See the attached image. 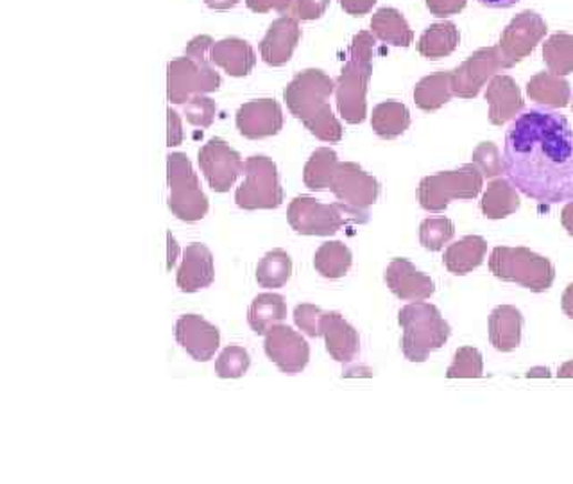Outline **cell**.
Masks as SVG:
<instances>
[{"label": "cell", "instance_id": "1", "mask_svg": "<svg viewBox=\"0 0 573 484\" xmlns=\"http://www.w3.org/2000/svg\"><path fill=\"white\" fill-rule=\"evenodd\" d=\"M505 177L523 196L555 205L573 200V130L569 119L532 108L514 117L504 145Z\"/></svg>", "mask_w": 573, "mask_h": 484}, {"label": "cell", "instance_id": "2", "mask_svg": "<svg viewBox=\"0 0 573 484\" xmlns=\"http://www.w3.org/2000/svg\"><path fill=\"white\" fill-rule=\"evenodd\" d=\"M335 90L330 75L320 69H306L283 90V99L292 115L300 119L312 135L335 144L342 139L341 122L333 115L329 99Z\"/></svg>", "mask_w": 573, "mask_h": 484}, {"label": "cell", "instance_id": "3", "mask_svg": "<svg viewBox=\"0 0 573 484\" xmlns=\"http://www.w3.org/2000/svg\"><path fill=\"white\" fill-rule=\"evenodd\" d=\"M212 37L201 34L187 46L185 57L172 60L167 67V98L174 104H187L190 99L221 89V75L210 67Z\"/></svg>", "mask_w": 573, "mask_h": 484}, {"label": "cell", "instance_id": "4", "mask_svg": "<svg viewBox=\"0 0 573 484\" xmlns=\"http://www.w3.org/2000/svg\"><path fill=\"white\" fill-rule=\"evenodd\" d=\"M373 47L375 34L370 31L356 33L335 84L339 113L348 124H361L368 115L365 95L373 72Z\"/></svg>", "mask_w": 573, "mask_h": 484}, {"label": "cell", "instance_id": "5", "mask_svg": "<svg viewBox=\"0 0 573 484\" xmlns=\"http://www.w3.org/2000/svg\"><path fill=\"white\" fill-rule=\"evenodd\" d=\"M398 323L403 329V355L412 363H425L429 355L443 349L452 335V326L432 303H409L398 314Z\"/></svg>", "mask_w": 573, "mask_h": 484}, {"label": "cell", "instance_id": "6", "mask_svg": "<svg viewBox=\"0 0 573 484\" xmlns=\"http://www.w3.org/2000/svg\"><path fill=\"white\" fill-rule=\"evenodd\" d=\"M490 271L496 279L514 282L532 293H545L555 280L552 262L522 246L495 248L491 253Z\"/></svg>", "mask_w": 573, "mask_h": 484}, {"label": "cell", "instance_id": "7", "mask_svg": "<svg viewBox=\"0 0 573 484\" xmlns=\"http://www.w3.org/2000/svg\"><path fill=\"white\" fill-rule=\"evenodd\" d=\"M167 205L178 220L195 223L209 214V198L201 191L198 174L185 153H171L167 157Z\"/></svg>", "mask_w": 573, "mask_h": 484}, {"label": "cell", "instance_id": "8", "mask_svg": "<svg viewBox=\"0 0 573 484\" xmlns=\"http://www.w3.org/2000/svg\"><path fill=\"white\" fill-rule=\"evenodd\" d=\"M484 185V174L475 163H468L458 171H443L434 177L423 178L418 186L421 209L443 212L453 200H475Z\"/></svg>", "mask_w": 573, "mask_h": 484}, {"label": "cell", "instance_id": "9", "mask_svg": "<svg viewBox=\"0 0 573 484\" xmlns=\"http://www.w3.org/2000/svg\"><path fill=\"white\" fill-rule=\"evenodd\" d=\"M286 220L294 232L315 238H330L348 223L362 224L352 210L342 203L324 205L310 196L294 198L286 210Z\"/></svg>", "mask_w": 573, "mask_h": 484}, {"label": "cell", "instance_id": "10", "mask_svg": "<svg viewBox=\"0 0 573 484\" xmlns=\"http://www.w3.org/2000/svg\"><path fill=\"white\" fill-rule=\"evenodd\" d=\"M244 182L237 189V205L244 210H273L283 203L277 163L268 157H250L244 162Z\"/></svg>", "mask_w": 573, "mask_h": 484}, {"label": "cell", "instance_id": "11", "mask_svg": "<svg viewBox=\"0 0 573 484\" xmlns=\"http://www.w3.org/2000/svg\"><path fill=\"white\" fill-rule=\"evenodd\" d=\"M330 191L338 198L339 203L352 210L364 224L370 221L368 210L379 200L380 183L375 177L365 173L359 163L339 162L338 171L330 183Z\"/></svg>", "mask_w": 573, "mask_h": 484}, {"label": "cell", "instance_id": "12", "mask_svg": "<svg viewBox=\"0 0 573 484\" xmlns=\"http://www.w3.org/2000/svg\"><path fill=\"white\" fill-rule=\"evenodd\" d=\"M549 33V26L536 11L516 14L500 34L499 51L505 69H513L520 61L531 57L537 43Z\"/></svg>", "mask_w": 573, "mask_h": 484}, {"label": "cell", "instance_id": "13", "mask_svg": "<svg viewBox=\"0 0 573 484\" xmlns=\"http://www.w3.org/2000/svg\"><path fill=\"white\" fill-rule=\"evenodd\" d=\"M499 70H504L499 46L484 47L473 52L458 69L452 70L453 98L475 99L485 83L495 78Z\"/></svg>", "mask_w": 573, "mask_h": 484}, {"label": "cell", "instance_id": "14", "mask_svg": "<svg viewBox=\"0 0 573 484\" xmlns=\"http://www.w3.org/2000/svg\"><path fill=\"white\" fill-rule=\"evenodd\" d=\"M198 160L207 182L215 192L230 191L237 178L244 173L241 154L218 137L199 150Z\"/></svg>", "mask_w": 573, "mask_h": 484}, {"label": "cell", "instance_id": "15", "mask_svg": "<svg viewBox=\"0 0 573 484\" xmlns=\"http://www.w3.org/2000/svg\"><path fill=\"white\" fill-rule=\"evenodd\" d=\"M265 354L283 373L303 372L310 361V346L291 326L274 325L265 334Z\"/></svg>", "mask_w": 573, "mask_h": 484}, {"label": "cell", "instance_id": "16", "mask_svg": "<svg viewBox=\"0 0 573 484\" xmlns=\"http://www.w3.org/2000/svg\"><path fill=\"white\" fill-rule=\"evenodd\" d=\"M237 130L250 140L268 139L283 128L282 107L274 99H257L242 104L237 112Z\"/></svg>", "mask_w": 573, "mask_h": 484}, {"label": "cell", "instance_id": "17", "mask_svg": "<svg viewBox=\"0 0 573 484\" xmlns=\"http://www.w3.org/2000/svg\"><path fill=\"white\" fill-rule=\"evenodd\" d=\"M177 340L190 357L198 363H207L221 345V332L204 317L185 314L177 322Z\"/></svg>", "mask_w": 573, "mask_h": 484}, {"label": "cell", "instance_id": "18", "mask_svg": "<svg viewBox=\"0 0 573 484\" xmlns=\"http://www.w3.org/2000/svg\"><path fill=\"white\" fill-rule=\"evenodd\" d=\"M385 284L391 293L405 302H423L435 293L434 280L421 273L408 259H394L385 270Z\"/></svg>", "mask_w": 573, "mask_h": 484}, {"label": "cell", "instance_id": "19", "mask_svg": "<svg viewBox=\"0 0 573 484\" xmlns=\"http://www.w3.org/2000/svg\"><path fill=\"white\" fill-rule=\"evenodd\" d=\"M301 29L300 20L294 17H282L269 26L268 34L260 43L262 60L271 67L285 65L291 60L300 43Z\"/></svg>", "mask_w": 573, "mask_h": 484}, {"label": "cell", "instance_id": "20", "mask_svg": "<svg viewBox=\"0 0 573 484\" xmlns=\"http://www.w3.org/2000/svg\"><path fill=\"white\" fill-rule=\"evenodd\" d=\"M320 332L326 350L338 363H352L361 352V335L339 312H323Z\"/></svg>", "mask_w": 573, "mask_h": 484}, {"label": "cell", "instance_id": "21", "mask_svg": "<svg viewBox=\"0 0 573 484\" xmlns=\"http://www.w3.org/2000/svg\"><path fill=\"white\" fill-rule=\"evenodd\" d=\"M485 101L490 104V122L493 127H504L523 110L522 90L511 75L496 74L487 83Z\"/></svg>", "mask_w": 573, "mask_h": 484}, {"label": "cell", "instance_id": "22", "mask_svg": "<svg viewBox=\"0 0 573 484\" xmlns=\"http://www.w3.org/2000/svg\"><path fill=\"white\" fill-rule=\"evenodd\" d=\"M213 279H215V270H213V255L209 248L201 242H194L187 246L177 275L180 291L195 293L199 289L212 285Z\"/></svg>", "mask_w": 573, "mask_h": 484}, {"label": "cell", "instance_id": "23", "mask_svg": "<svg viewBox=\"0 0 573 484\" xmlns=\"http://www.w3.org/2000/svg\"><path fill=\"white\" fill-rule=\"evenodd\" d=\"M210 61L233 78H244L253 70L257 54L253 47L241 38H224L210 49Z\"/></svg>", "mask_w": 573, "mask_h": 484}, {"label": "cell", "instance_id": "24", "mask_svg": "<svg viewBox=\"0 0 573 484\" xmlns=\"http://www.w3.org/2000/svg\"><path fill=\"white\" fill-rule=\"evenodd\" d=\"M523 316L513 305H500L490 316V341L502 354L519 349L522 343Z\"/></svg>", "mask_w": 573, "mask_h": 484}, {"label": "cell", "instance_id": "25", "mask_svg": "<svg viewBox=\"0 0 573 484\" xmlns=\"http://www.w3.org/2000/svg\"><path fill=\"white\" fill-rule=\"evenodd\" d=\"M485 253H487L485 239L481 235H468L444 252L443 264L453 275L464 276L482 264Z\"/></svg>", "mask_w": 573, "mask_h": 484}, {"label": "cell", "instance_id": "26", "mask_svg": "<svg viewBox=\"0 0 573 484\" xmlns=\"http://www.w3.org/2000/svg\"><path fill=\"white\" fill-rule=\"evenodd\" d=\"M520 209V196L516 186L507 180H491L481 200L482 214L487 220H505Z\"/></svg>", "mask_w": 573, "mask_h": 484}, {"label": "cell", "instance_id": "27", "mask_svg": "<svg viewBox=\"0 0 573 484\" xmlns=\"http://www.w3.org/2000/svg\"><path fill=\"white\" fill-rule=\"evenodd\" d=\"M371 33L380 42L394 47H409L414 40V31L408 20L394 8H382L371 19Z\"/></svg>", "mask_w": 573, "mask_h": 484}, {"label": "cell", "instance_id": "28", "mask_svg": "<svg viewBox=\"0 0 573 484\" xmlns=\"http://www.w3.org/2000/svg\"><path fill=\"white\" fill-rule=\"evenodd\" d=\"M461 42L458 26L452 22L432 23L425 33L421 34L418 52L426 60H441L452 54Z\"/></svg>", "mask_w": 573, "mask_h": 484}, {"label": "cell", "instance_id": "29", "mask_svg": "<svg viewBox=\"0 0 573 484\" xmlns=\"http://www.w3.org/2000/svg\"><path fill=\"white\" fill-rule=\"evenodd\" d=\"M569 81L561 75L552 74L549 70L532 75L527 83V95L534 103L549 108H564L570 103Z\"/></svg>", "mask_w": 573, "mask_h": 484}, {"label": "cell", "instance_id": "30", "mask_svg": "<svg viewBox=\"0 0 573 484\" xmlns=\"http://www.w3.org/2000/svg\"><path fill=\"white\" fill-rule=\"evenodd\" d=\"M453 98L452 74L449 70H441L418 81L414 89V103L423 112H435Z\"/></svg>", "mask_w": 573, "mask_h": 484}, {"label": "cell", "instance_id": "31", "mask_svg": "<svg viewBox=\"0 0 573 484\" xmlns=\"http://www.w3.org/2000/svg\"><path fill=\"white\" fill-rule=\"evenodd\" d=\"M286 317V303L282 294L262 293L251 302L248 322L254 334L265 335Z\"/></svg>", "mask_w": 573, "mask_h": 484}, {"label": "cell", "instance_id": "32", "mask_svg": "<svg viewBox=\"0 0 573 484\" xmlns=\"http://www.w3.org/2000/svg\"><path fill=\"white\" fill-rule=\"evenodd\" d=\"M371 127H373L380 139H398L411 127V112L403 103L385 101V103H380L373 110Z\"/></svg>", "mask_w": 573, "mask_h": 484}, {"label": "cell", "instance_id": "33", "mask_svg": "<svg viewBox=\"0 0 573 484\" xmlns=\"http://www.w3.org/2000/svg\"><path fill=\"white\" fill-rule=\"evenodd\" d=\"M352 264V252L341 241L323 242L314 255L315 271L324 279H342L350 271Z\"/></svg>", "mask_w": 573, "mask_h": 484}, {"label": "cell", "instance_id": "34", "mask_svg": "<svg viewBox=\"0 0 573 484\" xmlns=\"http://www.w3.org/2000/svg\"><path fill=\"white\" fill-rule=\"evenodd\" d=\"M339 159L335 151L330 148H320L310 157L303 169V182L310 191H324L330 189L333 174L338 171Z\"/></svg>", "mask_w": 573, "mask_h": 484}, {"label": "cell", "instance_id": "35", "mask_svg": "<svg viewBox=\"0 0 573 484\" xmlns=\"http://www.w3.org/2000/svg\"><path fill=\"white\" fill-rule=\"evenodd\" d=\"M291 276L292 259L285 250H273V252L265 253L254 273V279L259 282L260 288L265 289L283 288Z\"/></svg>", "mask_w": 573, "mask_h": 484}, {"label": "cell", "instance_id": "36", "mask_svg": "<svg viewBox=\"0 0 573 484\" xmlns=\"http://www.w3.org/2000/svg\"><path fill=\"white\" fill-rule=\"evenodd\" d=\"M543 61L549 72L555 75H569L573 72V37L569 33L552 34L543 43Z\"/></svg>", "mask_w": 573, "mask_h": 484}, {"label": "cell", "instance_id": "37", "mask_svg": "<svg viewBox=\"0 0 573 484\" xmlns=\"http://www.w3.org/2000/svg\"><path fill=\"white\" fill-rule=\"evenodd\" d=\"M455 235V224L449 218H429L420 224L421 246L440 252Z\"/></svg>", "mask_w": 573, "mask_h": 484}, {"label": "cell", "instance_id": "38", "mask_svg": "<svg viewBox=\"0 0 573 484\" xmlns=\"http://www.w3.org/2000/svg\"><path fill=\"white\" fill-rule=\"evenodd\" d=\"M251 357L242 346H227L215 361V373L219 379H241L250 370Z\"/></svg>", "mask_w": 573, "mask_h": 484}, {"label": "cell", "instance_id": "39", "mask_svg": "<svg viewBox=\"0 0 573 484\" xmlns=\"http://www.w3.org/2000/svg\"><path fill=\"white\" fill-rule=\"evenodd\" d=\"M484 372V363H482V355L479 350L473 346H461L455 352L453 364L446 372L449 379H479Z\"/></svg>", "mask_w": 573, "mask_h": 484}, {"label": "cell", "instance_id": "40", "mask_svg": "<svg viewBox=\"0 0 573 484\" xmlns=\"http://www.w3.org/2000/svg\"><path fill=\"white\" fill-rule=\"evenodd\" d=\"M473 163L481 169L484 178L495 180L505 174L504 157H500L499 148L493 142H482L473 151Z\"/></svg>", "mask_w": 573, "mask_h": 484}, {"label": "cell", "instance_id": "41", "mask_svg": "<svg viewBox=\"0 0 573 484\" xmlns=\"http://www.w3.org/2000/svg\"><path fill=\"white\" fill-rule=\"evenodd\" d=\"M218 112V107L212 99L204 98V95H195L185 104L187 121L192 127L209 128L212 127L213 117Z\"/></svg>", "mask_w": 573, "mask_h": 484}, {"label": "cell", "instance_id": "42", "mask_svg": "<svg viewBox=\"0 0 573 484\" xmlns=\"http://www.w3.org/2000/svg\"><path fill=\"white\" fill-rule=\"evenodd\" d=\"M321 316H323V311L312 303H301L294 309V323L310 337H321Z\"/></svg>", "mask_w": 573, "mask_h": 484}, {"label": "cell", "instance_id": "43", "mask_svg": "<svg viewBox=\"0 0 573 484\" xmlns=\"http://www.w3.org/2000/svg\"><path fill=\"white\" fill-rule=\"evenodd\" d=\"M330 6V0H294L289 17L298 20H318L323 17Z\"/></svg>", "mask_w": 573, "mask_h": 484}, {"label": "cell", "instance_id": "44", "mask_svg": "<svg viewBox=\"0 0 573 484\" xmlns=\"http://www.w3.org/2000/svg\"><path fill=\"white\" fill-rule=\"evenodd\" d=\"M430 13L440 19L459 14L468 6V0H425Z\"/></svg>", "mask_w": 573, "mask_h": 484}, {"label": "cell", "instance_id": "45", "mask_svg": "<svg viewBox=\"0 0 573 484\" xmlns=\"http://www.w3.org/2000/svg\"><path fill=\"white\" fill-rule=\"evenodd\" d=\"M245 4L254 13H269V11H278V13L289 14L292 10L294 0H245Z\"/></svg>", "mask_w": 573, "mask_h": 484}, {"label": "cell", "instance_id": "46", "mask_svg": "<svg viewBox=\"0 0 573 484\" xmlns=\"http://www.w3.org/2000/svg\"><path fill=\"white\" fill-rule=\"evenodd\" d=\"M169 115V135H167V145L169 148H177L183 142V127H181V119L172 108L167 110Z\"/></svg>", "mask_w": 573, "mask_h": 484}, {"label": "cell", "instance_id": "47", "mask_svg": "<svg viewBox=\"0 0 573 484\" xmlns=\"http://www.w3.org/2000/svg\"><path fill=\"white\" fill-rule=\"evenodd\" d=\"M339 2H341L342 10L352 17H364L376 4V0H339Z\"/></svg>", "mask_w": 573, "mask_h": 484}, {"label": "cell", "instance_id": "48", "mask_svg": "<svg viewBox=\"0 0 573 484\" xmlns=\"http://www.w3.org/2000/svg\"><path fill=\"white\" fill-rule=\"evenodd\" d=\"M561 224H563L566 232L573 238V201L566 203L561 210Z\"/></svg>", "mask_w": 573, "mask_h": 484}, {"label": "cell", "instance_id": "49", "mask_svg": "<svg viewBox=\"0 0 573 484\" xmlns=\"http://www.w3.org/2000/svg\"><path fill=\"white\" fill-rule=\"evenodd\" d=\"M561 305H563L564 314H566L570 320H573V284H570L569 288L564 289Z\"/></svg>", "mask_w": 573, "mask_h": 484}, {"label": "cell", "instance_id": "50", "mask_svg": "<svg viewBox=\"0 0 573 484\" xmlns=\"http://www.w3.org/2000/svg\"><path fill=\"white\" fill-rule=\"evenodd\" d=\"M485 8H495V10H507L519 4L520 0H479Z\"/></svg>", "mask_w": 573, "mask_h": 484}, {"label": "cell", "instance_id": "51", "mask_svg": "<svg viewBox=\"0 0 573 484\" xmlns=\"http://www.w3.org/2000/svg\"><path fill=\"white\" fill-rule=\"evenodd\" d=\"M204 2H207L209 8L218 11L232 10V8L239 4V0H204Z\"/></svg>", "mask_w": 573, "mask_h": 484}, {"label": "cell", "instance_id": "52", "mask_svg": "<svg viewBox=\"0 0 573 484\" xmlns=\"http://www.w3.org/2000/svg\"><path fill=\"white\" fill-rule=\"evenodd\" d=\"M557 377L573 379V359L570 361V363L563 364V366H561L560 372H557Z\"/></svg>", "mask_w": 573, "mask_h": 484}, {"label": "cell", "instance_id": "53", "mask_svg": "<svg viewBox=\"0 0 573 484\" xmlns=\"http://www.w3.org/2000/svg\"><path fill=\"white\" fill-rule=\"evenodd\" d=\"M527 377H551L549 369H534L527 373Z\"/></svg>", "mask_w": 573, "mask_h": 484}, {"label": "cell", "instance_id": "54", "mask_svg": "<svg viewBox=\"0 0 573 484\" xmlns=\"http://www.w3.org/2000/svg\"><path fill=\"white\" fill-rule=\"evenodd\" d=\"M572 110H573V101H572Z\"/></svg>", "mask_w": 573, "mask_h": 484}]
</instances>
